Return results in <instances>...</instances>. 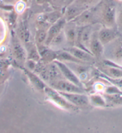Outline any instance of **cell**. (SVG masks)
Segmentation results:
<instances>
[{
    "mask_svg": "<svg viewBox=\"0 0 122 133\" xmlns=\"http://www.w3.org/2000/svg\"><path fill=\"white\" fill-rule=\"evenodd\" d=\"M99 19L105 26L112 27L116 23V4L113 0H105L99 10Z\"/></svg>",
    "mask_w": 122,
    "mask_h": 133,
    "instance_id": "1",
    "label": "cell"
},
{
    "mask_svg": "<svg viewBox=\"0 0 122 133\" xmlns=\"http://www.w3.org/2000/svg\"><path fill=\"white\" fill-rule=\"evenodd\" d=\"M44 92L47 97L52 103H55L56 105L61 107L62 109H66V110H72L76 107L68 102L57 90L53 88L52 87L46 86L44 88Z\"/></svg>",
    "mask_w": 122,
    "mask_h": 133,
    "instance_id": "2",
    "label": "cell"
},
{
    "mask_svg": "<svg viewBox=\"0 0 122 133\" xmlns=\"http://www.w3.org/2000/svg\"><path fill=\"white\" fill-rule=\"evenodd\" d=\"M97 11L96 8H89L83 11L81 14L78 15L71 22H74L78 26H84L92 25V23H95V20H96L97 15L99 14V11L98 13Z\"/></svg>",
    "mask_w": 122,
    "mask_h": 133,
    "instance_id": "3",
    "label": "cell"
},
{
    "mask_svg": "<svg viewBox=\"0 0 122 133\" xmlns=\"http://www.w3.org/2000/svg\"><path fill=\"white\" fill-rule=\"evenodd\" d=\"M61 95L72 105L76 107H84L89 104V98L83 93L65 92L58 91Z\"/></svg>",
    "mask_w": 122,
    "mask_h": 133,
    "instance_id": "4",
    "label": "cell"
},
{
    "mask_svg": "<svg viewBox=\"0 0 122 133\" xmlns=\"http://www.w3.org/2000/svg\"><path fill=\"white\" fill-rule=\"evenodd\" d=\"M53 88L57 90L58 91L65 92H76L84 93L83 88L75 85L67 80H58L53 82L51 84Z\"/></svg>",
    "mask_w": 122,
    "mask_h": 133,
    "instance_id": "5",
    "label": "cell"
},
{
    "mask_svg": "<svg viewBox=\"0 0 122 133\" xmlns=\"http://www.w3.org/2000/svg\"><path fill=\"white\" fill-rule=\"evenodd\" d=\"M53 62L58 66L61 73H62L63 76L65 78L66 80L72 82V83H74L75 85H77L78 87L83 88L82 84L79 78L77 76L76 74L66 64H65L63 62L56 59L54 60Z\"/></svg>",
    "mask_w": 122,
    "mask_h": 133,
    "instance_id": "6",
    "label": "cell"
},
{
    "mask_svg": "<svg viewBox=\"0 0 122 133\" xmlns=\"http://www.w3.org/2000/svg\"><path fill=\"white\" fill-rule=\"evenodd\" d=\"M66 23V21L64 17H61L58 21L53 23L47 30V38L45 42L46 46H49L51 41L54 37L58 35L60 31L64 30L65 25Z\"/></svg>",
    "mask_w": 122,
    "mask_h": 133,
    "instance_id": "7",
    "label": "cell"
},
{
    "mask_svg": "<svg viewBox=\"0 0 122 133\" xmlns=\"http://www.w3.org/2000/svg\"><path fill=\"white\" fill-rule=\"evenodd\" d=\"M103 46L104 45L101 43L98 38V31H95L90 38L89 45V50L93 56L99 58L103 53Z\"/></svg>",
    "mask_w": 122,
    "mask_h": 133,
    "instance_id": "8",
    "label": "cell"
},
{
    "mask_svg": "<svg viewBox=\"0 0 122 133\" xmlns=\"http://www.w3.org/2000/svg\"><path fill=\"white\" fill-rule=\"evenodd\" d=\"M98 36L100 42L104 46L114 40L117 33L112 27L104 26L98 31Z\"/></svg>",
    "mask_w": 122,
    "mask_h": 133,
    "instance_id": "9",
    "label": "cell"
},
{
    "mask_svg": "<svg viewBox=\"0 0 122 133\" xmlns=\"http://www.w3.org/2000/svg\"><path fill=\"white\" fill-rule=\"evenodd\" d=\"M64 28V31L65 35L66 42L73 44L76 43L78 36V26L74 22H68Z\"/></svg>",
    "mask_w": 122,
    "mask_h": 133,
    "instance_id": "10",
    "label": "cell"
},
{
    "mask_svg": "<svg viewBox=\"0 0 122 133\" xmlns=\"http://www.w3.org/2000/svg\"><path fill=\"white\" fill-rule=\"evenodd\" d=\"M66 50L72 54L77 59L82 61V62L91 61L92 60H93L94 57L89 52L78 47H71L70 48H68Z\"/></svg>",
    "mask_w": 122,
    "mask_h": 133,
    "instance_id": "11",
    "label": "cell"
},
{
    "mask_svg": "<svg viewBox=\"0 0 122 133\" xmlns=\"http://www.w3.org/2000/svg\"><path fill=\"white\" fill-rule=\"evenodd\" d=\"M24 71L25 74H26L27 77H28L29 80L30 81L31 83L32 84V85L38 91L44 92L45 87L47 85L44 83L43 80L40 77H38L36 74L33 73L32 71L27 69V68L24 70Z\"/></svg>",
    "mask_w": 122,
    "mask_h": 133,
    "instance_id": "12",
    "label": "cell"
},
{
    "mask_svg": "<svg viewBox=\"0 0 122 133\" xmlns=\"http://www.w3.org/2000/svg\"><path fill=\"white\" fill-rule=\"evenodd\" d=\"M56 60H58L61 62H68L77 64H81L83 62L82 61L77 59L72 54H71L70 52L66 50L56 52Z\"/></svg>",
    "mask_w": 122,
    "mask_h": 133,
    "instance_id": "13",
    "label": "cell"
},
{
    "mask_svg": "<svg viewBox=\"0 0 122 133\" xmlns=\"http://www.w3.org/2000/svg\"><path fill=\"white\" fill-rule=\"evenodd\" d=\"M89 103L96 107H105L107 102L103 95L100 94H93L89 97Z\"/></svg>",
    "mask_w": 122,
    "mask_h": 133,
    "instance_id": "14",
    "label": "cell"
},
{
    "mask_svg": "<svg viewBox=\"0 0 122 133\" xmlns=\"http://www.w3.org/2000/svg\"><path fill=\"white\" fill-rule=\"evenodd\" d=\"M66 42L65 35L64 30L59 33L58 35H56L52 40L51 41L49 46L54 47V48H56V47L60 46L61 45L63 44L65 42Z\"/></svg>",
    "mask_w": 122,
    "mask_h": 133,
    "instance_id": "15",
    "label": "cell"
},
{
    "mask_svg": "<svg viewBox=\"0 0 122 133\" xmlns=\"http://www.w3.org/2000/svg\"><path fill=\"white\" fill-rule=\"evenodd\" d=\"M103 96L105 98L107 103L117 105L122 104V94H107L104 93Z\"/></svg>",
    "mask_w": 122,
    "mask_h": 133,
    "instance_id": "16",
    "label": "cell"
},
{
    "mask_svg": "<svg viewBox=\"0 0 122 133\" xmlns=\"http://www.w3.org/2000/svg\"><path fill=\"white\" fill-rule=\"evenodd\" d=\"M96 1V0H74L72 4L84 11L85 10L89 9L90 5Z\"/></svg>",
    "mask_w": 122,
    "mask_h": 133,
    "instance_id": "17",
    "label": "cell"
},
{
    "mask_svg": "<svg viewBox=\"0 0 122 133\" xmlns=\"http://www.w3.org/2000/svg\"><path fill=\"white\" fill-rule=\"evenodd\" d=\"M14 54L17 59L19 60L24 59L26 56V52L22 45L19 43H16L14 46Z\"/></svg>",
    "mask_w": 122,
    "mask_h": 133,
    "instance_id": "18",
    "label": "cell"
},
{
    "mask_svg": "<svg viewBox=\"0 0 122 133\" xmlns=\"http://www.w3.org/2000/svg\"><path fill=\"white\" fill-rule=\"evenodd\" d=\"M47 38V31L40 29L37 31L35 34V41L39 46H43L45 44Z\"/></svg>",
    "mask_w": 122,
    "mask_h": 133,
    "instance_id": "19",
    "label": "cell"
},
{
    "mask_svg": "<svg viewBox=\"0 0 122 133\" xmlns=\"http://www.w3.org/2000/svg\"><path fill=\"white\" fill-rule=\"evenodd\" d=\"M107 73L114 79H120L122 77V67L117 66H109Z\"/></svg>",
    "mask_w": 122,
    "mask_h": 133,
    "instance_id": "20",
    "label": "cell"
},
{
    "mask_svg": "<svg viewBox=\"0 0 122 133\" xmlns=\"http://www.w3.org/2000/svg\"><path fill=\"white\" fill-rule=\"evenodd\" d=\"M60 15V13L59 11H54L44 16V20L53 24L62 17Z\"/></svg>",
    "mask_w": 122,
    "mask_h": 133,
    "instance_id": "21",
    "label": "cell"
},
{
    "mask_svg": "<svg viewBox=\"0 0 122 133\" xmlns=\"http://www.w3.org/2000/svg\"><path fill=\"white\" fill-rule=\"evenodd\" d=\"M28 58L29 59L34 60L35 61H38L40 59V55L38 49L35 47H32L28 55Z\"/></svg>",
    "mask_w": 122,
    "mask_h": 133,
    "instance_id": "22",
    "label": "cell"
},
{
    "mask_svg": "<svg viewBox=\"0 0 122 133\" xmlns=\"http://www.w3.org/2000/svg\"><path fill=\"white\" fill-rule=\"evenodd\" d=\"M19 36L23 42H26L28 41L29 38V33L26 26L24 24L21 25L19 28Z\"/></svg>",
    "mask_w": 122,
    "mask_h": 133,
    "instance_id": "23",
    "label": "cell"
},
{
    "mask_svg": "<svg viewBox=\"0 0 122 133\" xmlns=\"http://www.w3.org/2000/svg\"><path fill=\"white\" fill-rule=\"evenodd\" d=\"M105 94H122V91L116 86H110L106 88L104 90Z\"/></svg>",
    "mask_w": 122,
    "mask_h": 133,
    "instance_id": "24",
    "label": "cell"
},
{
    "mask_svg": "<svg viewBox=\"0 0 122 133\" xmlns=\"http://www.w3.org/2000/svg\"><path fill=\"white\" fill-rule=\"evenodd\" d=\"M35 61L34 60H32V59H29L28 60V62H27V66H28V68L27 69H28L29 70H31V71H32V70H34L36 68V66L37 65L36 64H35Z\"/></svg>",
    "mask_w": 122,
    "mask_h": 133,
    "instance_id": "25",
    "label": "cell"
},
{
    "mask_svg": "<svg viewBox=\"0 0 122 133\" xmlns=\"http://www.w3.org/2000/svg\"><path fill=\"white\" fill-rule=\"evenodd\" d=\"M116 22L118 23L120 26H122V10L119 13L116 17Z\"/></svg>",
    "mask_w": 122,
    "mask_h": 133,
    "instance_id": "26",
    "label": "cell"
},
{
    "mask_svg": "<svg viewBox=\"0 0 122 133\" xmlns=\"http://www.w3.org/2000/svg\"><path fill=\"white\" fill-rule=\"evenodd\" d=\"M116 55L118 58H122V48L119 49L116 53Z\"/></svg>",
    "mask_w": 122,
    "mask_h": 133,
    "instance_id": "27",
    "label": "cell"
},
{
    "mask_svg": "<svg viewBox=\"0 0 122 133\" xmlns=\"http://www.w3.org/2000/svg\"><path fill=\"white\" fill-rule=\"evenodd\" d=\"M36 3L38 4H43V3H44L46 1V0H35Z\"/></svg>",
    "mask_w": 122,
    "mask_h": 133,
    "instance_id": "28",
    "label": "cell"
},
{
    "mask_svg": "<svg viewBox=\"0 0 122 133\" xmlns=\"http://www.w3.org/2000/svg\"><path fill=\"white\" fill-rule=\"evenodd\" d=\"M17 1H19V0H17Z\"/></svg>",
    "mask_w": 122,
    "mask_h": 133,
    "instance_id": "29",
    "label": "cell"
}]
</instances>
